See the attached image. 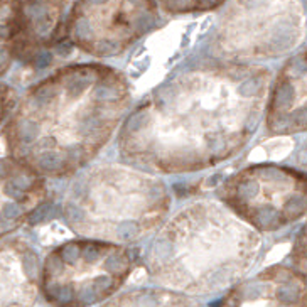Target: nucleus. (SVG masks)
<instances>
[{
  "instance_id": "nucleus-1",
  "label": "nucleus",
  "mask_w": 307,
  "mask_h": 307,
  "mask_svg": "<svg viewBox=\"0 0 307 307\" xmlns=\"http://www.w3.org/2000/svg\"><path fill=\"white\" fill-rule=\"evenodd\" d=\"M267 75L238 68L192 69L154 93L127 122V149L162 171L226 159L258 123Z\"/></svg>"
},
{
  "instance_id": "nucleus-2",
  "label": "nucleus",
  "mask_w": 307,
  "mask_h": 307,
  "mask_svg": "<svg viewBox=\"0 0 307 307\" xmlns=\"http://www.w3.org/2000/svg\"><path fill=\"white\" fill-rule=\"evenodd\" d=\"M122 76L103 66H73L31 93L16 135L31 164L64 174L86 164L118 125L127 107Z\"/></svg>"
},
{
  "instance_id": "nucleus-3",
  "label": "nucleus",
  "mask_w": 307,
  "mask_h": 307,
  "mask_svg": "<svg viewBox=\"0 0 307 307\" xmlns=\"http://www.w3.org/2000/svg\"><path fill=\"white\" fill-rule=\"evenodd\" d=\"M105 177H91L75 188L76 196L96 199L95 203H76L69 201L66 208L76 210V214H66V218L75 225L78 219L86 214L96 211L98 216H93V223L86 226L83 231L90 233L93 225L98 219L105 218L107 223L103 225L101 235L107 236L108 226L110 236L115 241H123L135 238L144 226H151L155 221L157 214L162 210L164 201V188L157 181L144 177L140 174L132 173H113V186L108 177V173L103 174Z\"/></svg>"
},
{
  "instance_id": "nucleus-4",
  "label": "nucleus",
  "mask_w": 307,
  "mask_h": 307,
  "mask_svg": "<svg viewBox=\"0 0 307 307\" xmlns=\"http://www.w3.org/2000/svg\"><path fill=\"white\" fill-rule=\"evenodd\" d=\"M129 269L130 257L118 243H69L46 262L41 287L51 301L90 304L112 294Z\"/></svg>"
},
{
  "instance_id": "nucleus-5",
  "label": "nucleus",
  "mask_w": 307,
  "mask_h": 307,
  "mask_svg": "<svg viewBox=\"0 0 307 307\" xmlns=\"http://www.w3.org/2000/svg\"><path fill=\"white\" fill-rule=\"evenodd\" d=\"M304 181L287 171L270 167L257 173V169H253L240 174L235 188L228 189V199H231L230 204L236 210L248 201L263 196L243 216L255 226L270 230L294 219L304 210Z\"/></svg>"
}]
</instances>
